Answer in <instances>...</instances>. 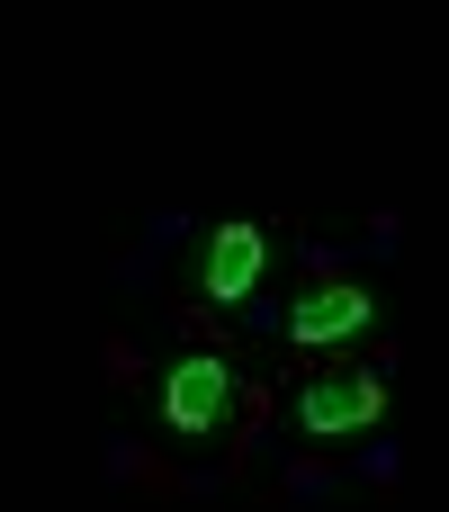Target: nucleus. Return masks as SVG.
<instances>
[{
  "label": "nucleus",
  "mask_w": 449,
  "mask_h": 512,
  "mask_svg": "<svg viewBox=\"0 0 449 512\" xmlns=\"http://www.w3.org/2000/svg\"><path fill=\"white\" fill-rule=\"evenodd\" d=\"M234 414H243V369H234L225 351H180V360L162 369V432L216 441Z\"/></svg>",
  "instance_id": "obj_1"
},
{
  "label": "nucleus",
  "mask_w": 449,
  "mask_h": 512,
  "mask_svg": "<svg viewBox=\"0 0 449 512\" xmlns=\"http://www.w3.org/2000/svg\"><path fill=\"white\" fill-rule=\"evenodd\" d=\"M270 261H279L270 225H252V216H225V225H207V234L189 243V288H198L207 306H243V297L270 279Z\"/></svg>",
  "instance_id": "obj_2"
},
{
  "label": "nucleus",
  "mask_w": 449,
  "mask_h": 512,
  "mask_svg": "<svg viewBox=\"0 0 449 512\" xmlns=\"http://www.w3.org/2000/svg\"><path fill=\"white\" fill-rule=\"evenodd\" d=\"M378 414H387V378H378V369H324V378H306L297 405H288V423H297L306 441H351V432H369Z\"/></svg>",
  "instance_id": "obj_3"
},
{
  "label": "nucleus",
  "mask_w": 449,
  "mask_h": 512,
  "mask_svg": "<svg viewBox=\"0 0 449 512\" xmlns=\"http://www.w3.org/2000/svg\"><path fill=\"white\" fill-rule=\"evenodd\" d=\"M378 324V297L360 288V279H324V288H306L288 315H279V333L297 342V351H333V342H360Z\"/></svg>",
  "instance_id": "obj_4"
}]
</instances>
